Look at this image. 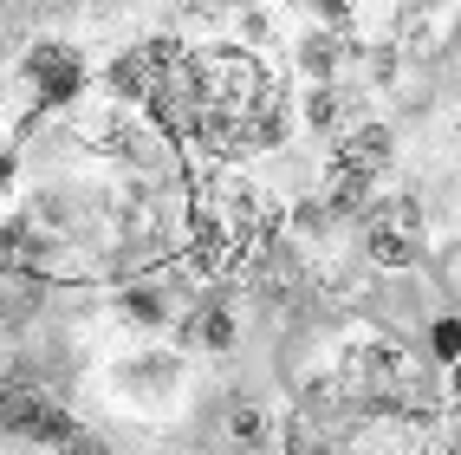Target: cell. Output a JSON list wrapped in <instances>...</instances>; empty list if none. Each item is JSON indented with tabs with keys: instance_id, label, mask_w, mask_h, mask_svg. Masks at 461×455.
Here are the masks:
<instances>
[{
	"instance_id": "cell-1",
	"label": "cell",
	"mask_w": 461,
	"mask_h": 455,
	"mask_svg": "<svg viewBox=\"0 0 461 455\" xmlns=\"http://www.w3.org/2000/svg\"><path fill=\"white\" fill-rule=\"evenodd\" d=\"M182 137H195L208 157H248L286 137V91L280 72L254 46H189V111Z\"/></svg>"
},
{
	"instance_id": "cell-2",
	"label": "cell",
	"mask_w": 461,
	"mask_h": 455,
	"mask_svg": "<svg viewBox=\"0 0 461 455\" xmlns=\"http://www.w3.org/2000/svg\"><path fill=\"white\" fill-rule=\"evenodd\" d=\"M0 430L52 449L59 436L72 430V416H66V404H59L46 384H33V378H7V384H0Z\"/></svg>"
},
{
	"instance_id": "cell-3",
	"label": "cell",
	"mask_w": 461,
	"mask_h": 455,
	"mask_svg": "<svg viewBox=\"0 0 461 455\" xmlns=\"http://www.w3.org/2000/svg\"><path fill=\"white\" fill-rule=\"evenodd\" d=\"M422 254V215L416 202H384L364 215V260L377 273H410Z\"/></svg>"
},
{
	"instance_id": "cell-4",
	"label": "cell",
	"mask_w": 461,
	"mask_h": 455,
	"mask_svg": "<svg viewBox=\"0 0 461 455\" xmlns=\"http://www.w3.org/2000/svg\"><path fill=\"white\" fill-rule=\"evenodd\" d=\"M26 85H33V98L40 105H78L85 98V91H91V78H85V59L72 52V46H33V52H26Z\"/></svg>"
},
{
	"instance_id": "cell-5",
	"label": "cell",
	"mask_w": 461,
	"mask_h": 455,
	"mask_svg": "<svg viewBox=\"0 0 461 455\" xmlns=\"http://www.w3.org/2000/svg\"><path fill=\"white\" fill-rule=\"evenodd\" d=\"M390 157H396V143H390L384 124H345V137H338V157H331V163H345V169H357L364 182H377V176L390 169Z\"/></svg>"
},
{
	"instance_id": "cell-6",
	"label": "cell",
	"mask_w": 461,
	"mask_h": 455,
	"mask_svg": "<svg viewBox=\"0 0 461 455\" xmlns=\"http://www.w3.org/2000/svg\"><path fill=\"white\" fill-rule=\"evenodd\" d=\"M429 280H436V293H442V306L461 319V234L455 241H442L436 254H429Z\"/></svg>"
},
{
	"instance_id": "cell-7",
	"label": "cell",
	"mask_w": 461,
	"mask_h": 455,
	"mask_svg": "<svg viewBox=\"0 0 461 455\" xmlns=\"http://www.w3.org/2000/svg\"><path fill=\"white\" fill-rule=\"evenodd\" d=\"M182 325H189V339L208 345V351H228L234 345V319H228V306H214V299H208V306H189Z\"/></svg>"
},
{
	"instance_id": "cell-8",
	"label": "cell",
	"mask_w": 461,
	"mask_h": 455,
	"mask_svg": "<svg viewBox=\"0 0 461 455\" xmlns=\"http://www.w3.org/2000/svg\"><path fill=\"white\" fill-rule=\"evenodd\" d=\"M286 455H345V442H338L319 416H299L286 430Z\"/></svg>"
},
{
	"instance_id": "cell-9",
	"label": "cell",
	"mask_w": 461,
	"mask_h": 455,
	"mask_svg": "<svg viewBox=\"0 0 461 455\" xmlns=\"http://www.w3.org/2000/svg\"><path fill=\"white\" fill-rule=\"evenodd\" d=\"M299 72L312 78V85H331V78H338V40H331V33L299 40Z\"/></svg>"
},
{
	"instance_id": "cell-10",
	"label": "cell",
	"mask_w": 461,
	"mask_h": 455,
	"mask_svg": "<svg viewBox=\"0 0 461 455\" xmlns=\"http://www.w3.org/2000/svg\"><path fill=\"white\" fill-rule=\"evenodd\" d=\"M52 455H111V442L98 430H85V423H72V430L52 442Z\"/></svg>"
},
{
	"instance_id": "cell-11",
	"label": "cell",
	"mask_w": 461,
	"mask_h": 455,
	"mask_svg": "<svg viewBox=\"0 0 461 455\" xmlns=\"http://www.w3.org/2000/svg\"><path fill=\"white\" fill-rule=\"evenodd\" d=\"M0 189H7V150H0Z\"/></svg>"
}]
</instances>
